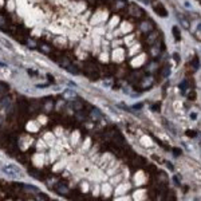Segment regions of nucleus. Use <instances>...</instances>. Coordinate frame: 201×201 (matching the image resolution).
I'll use <instances>...</instances> for the list:
<instances>
[{"mask_svg":"<svg viewBox=\"0 0 201 201\" xmlns=\"http://www.w3.org/2000/svg\"><path fill=\"white\" fill-rule=\"evenodd\" d=\"M0 66H3V67H4V66H6V64H4V63H1V62H0Z\"/></svg>","mask_w":201,"mask_h":201,"instance_id":"39448f33","label":"nucleus"},{"mask_svg":"<svg viewBox=\"0 0 201 201\" xmlns=\"http://www.w3.org/2000/svg\"><path fill=\"white\" fill-rule=\"evenodd\" d=\"M192 64H193V67H195V69H197V67H198V59H197V58H195V59H193Z\"/></svg>","mask_w":201,"mask_h":201,"instance_id":"7ed1b4c3","label":"nucleus"},{"mask_svg":"<svg viewBox=\"0 0 201 201\" xmlns=\"http://www.w3.org/2000/svg\"><path fill=\"white\" fill-rule=\"evenodd\" d=\"M3 173L6 174V176H8L10 178H20V177L23 176V172L22 169H20L19 166H16V165H12V163H10V165H4L3 166Z\"/></svg>","mask_w":201,"mask_h":201,"instance_id":"f257e3e1","label":"nucleus"},{"mask_svg":"<svg viewBox=\"0 0 201 201\" xmlns=\"http://www.w3.org/2000/svg\"><path fill=\"white\" fill-rule=\"evenodd\" d=\"M173 34H174V38L176 39H180V32L177 27H173Z\"/></svg>","mask_w":201,"mask_h":201,"instance_id":"f03ea898","label":"nucleus"},{"mask_svg":"<svg viewBox=\"0 0 201 201\" xmlns=\"http://www.w3.org/2000/svg\"><path fill=\"white\" fill-rule=\"evenodd\" d=\"M169 72H170L169 67H166V69H165V71H163V76H168V75H169Z\"/></svg>","mask_w":201,"mask_h":201,"instance_id":"20e7f679","label":"nucleus"}]
</instances>
